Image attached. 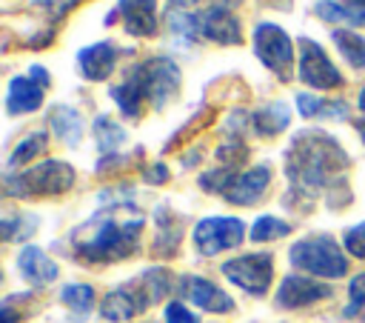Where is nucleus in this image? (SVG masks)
<instances>
[{
    "label": "nucleus",
    "mask_w": 365,
    "mask_h": 323,
    "mask_svg": "<svg viewBox=\"0 0 365 323\" xmlns=\"http://www.w3.org/2000/svg\"><path fill=\"white\" fill-rule=\"evenodd\" d=\"M143 229V214L131 206H111L86 220L74 234V254L86 263H108L123 260L137 249Z\"/></svg>",
    "instance_id": "nucleus-1"
},
{
    "label": "nucleus",
    "mask_w": 365,
    "mask_h": 323,
    "mask_svg": "<svg viewBox=\"0 0 365 323\" xmlns=\"http://www.w3.org/2000/svg\"><path fill=\"white\" fill-rule=\"evenodd\" d=\"M345 166V151L336 146L334 137L322 131H302L291 143L288 151V174L294 183L305 189H319L328 183L334 172Z\"/></svg>",
    "instance_id": "nucleus-2"
},
{
    "label": "nucleus",
    "mask_w": 365,
    "mask_h": 323,
    "mask_svg": "<svg viewBox=\"0 0 365 323\" xmlns=\"http://www.w3.org/2000/svg\"><path fill=\"white\" fill-rule=\"evenodd\" d=\"M291 263L317 277H342L348 272V260H345L339 243L328 234H314V237L297 240L291 246Z\"/></svg>",
    "instance_id": "nucleus-3"
},
{
    "label": "nucleus",
    "mask_w": 365,
    "mask_h": 323,
    "mask_svg": "<svg viewBox=\"0 0 365 323\" xmlns=\"http://www.w3.org/2000/svg\"><path fill=\"white\" fill-rule=\"evenodd\" d=\"M74 183V169L63 160H46L37 163L20 174L6 177V192L14 197H31V194H63Z\"/></svg>",
    "instance_id": "nucleus-4"
},
{
    "label": "nucleus",
    "mask_w": 365,
    "mask_h": 323,
    "mask_svg": "<svg viewBox=\"0 0 365 323\" xmlns=\"http://www.w3.org/2000/svg\"><path fill=\"white\" fill-rule=\"evenodd\" d=\"M128 80L137 83V89L143 91L145 100H151L154 109H163L180 89V69L171 57H151L145 63H140Z\"/></svg>",
    "instance_id": "nucleus-5"
},
{
    "label": "nucleus",
    "mask_w": 365,
    "mask_h": 323,
    "mask_svg": "<svg viewBox=\"0 0 365 323\" xmlns=\"http://www.w3.org/2000/svg\"><path fill=\"white\" fill-rule=\"evenodd\" d=\"M254 54L279 80H291L294 77V43L279 26L259 23L254 29Z\"/></svg>",
    "instance_id": "nucleus-6"
},
{
    "label": "nucleus",
    "mask_w": 365,
    "mask_h": 323,
    "mask_svg": "<svg viewBox=\"0 0 365 323\" xmlns=\"http://www.w3.org/2000/svg\"><path fill=\"white\" fill-rule=\"evenodd\" d=\"M245 240V223L237 217H205L194 226V246L200 254L211 257L225 249H237Z\"/></svg>",
    "instance_id": "nucleus-7"
},
{
    "label": "nucleus",
    "mask_w": 365,
    "mask_h": 323,
    "mask_svg": "<svg viewBox=\"0 0 365 323\" xmlns=\"http://www.w3.org/2000/svg\"><path fill=\"white\" fill-rule=\"evenodd\" d=\"M222 274L237 283L240 289L251 292V294H265L271 286V274H274V257L265 252L257 254H242L234 260L222 263Z\"/></svg>",
    "instance_id": "nucleus-8"
},
{
    "label": "nucleus",
    "mask_w": 365,
    "mask_h": 323,
    "mask_svg": "<svg viewBox=\"0 0 365 323\" xmlns=\"http://www.w3.org/2000/svg\"><path fill=\"white\" fill-rule=\"evenodd\" d=\"M299 80L308 83L311 89H336L342 83V74L325 54V49L308 37H299Z\"/></svg>",
    "instance_id": "nucleus-9"
},
{
    "label": "nucleus",
    "mask_w": 365,
    "mask_h": 323,
    "mask_svg": "<svg viewBox=\"0 0 365 323\" xmlns=\"http://www.w3.org/2000/svg\"><path fill=\"white\" fill-rule=\"evenodd\" d=\"M194 20H197V37H202V40H214L222 46H237L242 40L240 23L225 6H211L205 11H194Z\"/></svg>",
    "instance_id": "nucleus-10"
},
{
    "label": "nucleus",
    "mask_w": 365,
    "mask_h": 323,
    "mask_svg": "<svg viewBox=\"0 0 365 323\" xmlns=\"http://www.w3.org/2000/svg\"><path fill=\"white\" fill-rule=\"evenodd\" d=\"M148 303H151V300H148V294H145L143 280H140V283L134 280V283H128V286H120V289L108 292V294L103 297V303H100V314H103L106 320H111V323H120V320H128V317H134L137 312H143Z\"/></svg>",
    "instance_id": "nucleus-11"
},
{
    "label": "nucleus",
    "mask_w": 365,
    "mask_h": 323,
    "mask_svg": "<svg viewBox=\"0 0 365 323\" xmlns=\"http://www.w3.org/2000/svg\"><path fill=\"white\" fill-rule=\"evenodd\" d=\"M325 297H331V289L305 274H288L277 289V306H282V309H302V306L325 300Z\"/></svg>",
    "instance_id": "nucleus-12"
},
{
    "label": "nucleus",
    "mask_w": 365,
    "mask_h": 323,
    "mask_svg": "<svg viewBox=\"0 0 365 323\" xmlns=\"http://www.w3.org/2000/svg\"><path fill=\"white\" fill-rule=\"evenodd\" d=\"M123 17V26L134 37H151L157 31V0H120L117 11L108 14V23Z\"/></svg>",
    "instance_id": "nucleus-13"
},
{
    "label": "nucleus",
    "mask_w": 365,
    "mask_h": 323,
    "mask_svg": "<svg viewBox=\"0 0 365 323\" xmlns=\"http://www.w3.org/2000/svg\"><path fill=\"white\" fill-rule=\"evenodd\" d=\"M268 183H271V169L268 166H254V169L234 177V183L225 192V200L234 203V206H251L262 197Z\"/></svg>",
    "instance_id": "nucleus-14"
},
{
    "label": "nucleus",
    "mask_w": 365,
    "mask_h": 323,
    "mask_svg": "<svg viewBox=\"0 0 365 323\" xmlns=\"http://www.w3.org/2000/svg\"><path fill=\"white\" fill-rule=\"evenodd\" d=\"M182 292H185V297H188L194 306H200V309H205V312L225 314V312L234 309V300H231L220 286H214V283L205 280V277H182Z\"/></svg>",
    "instance_id": "nucleus-15"
},
{
    "label": "nucleus",
    "mask_w": 365,
    "mask_h": 323,
    "mask_svg": "<svg viewBox=\"0 0 365 323\" xmlns=\"http://www.w3.org/2000/svg\"><path fill=\"white\" fill-rule=\"evenodd\" d=\"M43 89L31 74H20L9 80V91H6V111L9 114H29L34 109H40L43 103Z\"/></svg>",
    "instance_id": "nucleus-16"
},
{
    "label": "nucleus",
    "mask_w": 365,
    "mask_h": 323,
    "mask_svg": "<svg viewBox=\"0 0 365 323\" xmlns=\"http://www.w3.org/2000/svg\"><path fill=\"white\" fill-rule=\"evenodd\" d=\"M17 269H20V274H23L31 286H48V283H54L57 274H60L57 263H54L43 249H37V246L20 249V254H17Z\"/></svg>",
    "instance_id": "nucleus-17"
},
{
    "label": "nucleus",
    "mask_w": 365,
    "mask_h": 323,
    "mask_svg": "<svg viewBox=\"0 0 365 323\" xmlns=\"http://www.w3.org/2000/svg\"><path fill=\"white\" fill-rule=\"evenodd\" d=\"M77 66L86 80H106L117 66V46L108 40L94 43L77 54Z\"/></svg>",
    "instance_id": "nucleus-18"
},
{
    "label": "nucleus",
    "mask_w": 365,
    "mask_h": 323,
    "mask_svg": "<svg viewBox=\"0 0 365 323\" xmlns=\"http://www.w3.org/2000/svg\"><path fill=\"white\" fill-rule=\"evenodd\" d=\"M317 17L328 23H348V26H365V0H319L317 3Z\"/></svg>",
    "instance_id": "nucleus-19"
},
{
    "label": "nucleus",
    "mask_w": 365,
    "mask_h": 323,
    "mask_svg": "<svg viewBox=\"0 0 365 323\" xmlns=\"http://www.w3.org/2000/svg\"><path fill=\"white\" fill-rule=\"evenodd\" d=\"M48 123H51V131L66 143V146H77L80 137H83V117L77 109L71 106H54L48 111Z\"/></svg>",
    "instance_id": "nucleus-20"
},
{
    "label": "nucleus",
    "mask_w": 365,
    "mask_h": 323,
    "mask_svg": "<svg viewBox=\"0 0 365 323\" xmlns=\"http://www.w3.org/2000/svg\"><path fill=\"white\" fill-rule=\"evenodd\" d=\"M251 123H254V129L259 134H279L291 123V111H288V106L282 100H274V103L262 106L259 111H254Z\"/></svg>",
    "instance_id": "nucleus-21"
},
{
    "label": "nucleus",
    "mask_w": 365,
    "mask_h": 323,
    "mask_svg": "<svg viewBox=\"0 0 365 323\" xmlns=\"http://www.w3.org/2000/svg\"><path fill=\"white\" fill-rule=\"evenodd\" d=\"M331 37H334L336 49L342 51V57H345L354 69H365V37H362V34L336 29V31H331Z\"/></svg>",
    "instance_id": "nucleus-22"
},
{
    "label": "nucleus",
    "mask_w": 365,
    "mask_h": 323,
    "mask_svg": "<svg viewBox=\"0 0 365 323\" xmlns=\"http://www.w3.org/2000/svg\"><path fill=\"white\" fill-rule=\"evenodd\" d=\"M111 97H114V103L120 106V111H123L125 117H137V114H140V103L145 100L143 91L137 89V83L128 80V77L111 89Z\"/></svg>",
    "instance_id": "nucleus-23"
},
{
    "label": "nucleus",
    "mask_w": 365,
    "mask_h": 323,
    "mask_svg": "<svg viewBox=\"0 0 365 323\" xmlns=\"http://www.w3.org/2000/svg\"><path fill=\"white\" fill-rule=\"evenodd\" d=\"M94 137H97L100 151H114V149H120V146H123L125 131H123V126H120V123H114L111 117L100 114V117L94 120Z\"/></svg>",
    "instance_id": "nucleus-24"
},
{
    "label": "nucleus",
    "mask_w": 365,
    "mask_h": 323,
    "mask_svg": "<svg viewBox=\"0 0 365 323\" xmlns=\"http://www.w3.org/2000/svg\"><path fill=\"white\" fill-rule=\"evenodd\" d=\"M46 140H48V137H46V131H34V134L23 137V140L17 143V149L11 151V157H9V169H17V166H23V163L34 160L37 154H43Z\"/></svg>",
    "instance_id": "nucleus-25"
},
{
    "label": "nucleus",
    "mask_w": 365,
    "mask_h": 323,
    "mask_svg": "<svg viewBox=\"0 0 365 323\" xmlns=\"http://www.w3.org/2000/svg\"><path fill=\"white\" fill-rule=\"evenodd\" d=\"M157 223H160V232H157V252L174 254V249H177V243H180V234H182L180 223H177L165 209H163V214L157 212Z\"/></svg>",
    "instance_id": "nucleus-26"
},
{
    "label": "nucleus",
    "mask_w": 365,
    "mask_h": 323,
    "mask_svg": "<svg viewBox=\"0 0 365 323\" xmlns=\"http://www.w3.org/2000/svg\"><path fill=\"white\" fill-rule=\"evenodd\" d=\"M60 300H63L68 309H74L77 314H86V312H91V306H94V289L86 286V283H68V286H63Z\"/></svg>",
    "instance_id": "nucleus-27"
},
{
    "label": "nucleus",
    "mask_w": 365,
    "mask_h": 323,
    "mask_svg": "<svg viewBox=\"0 0 365 323\" xmlns=\"http://www.w3.org/2000/svg\"><path fill=\"white\" fill-rule=\"evenodd\" d=\"M288 232H291V226H288L285 220H279V217H274V214H262V217H257V223L251 226V240H257V243L279 240V237H285Z\"/></svg>",
    "instance_id": "nucleus-28"
},
{
    "label": "nucleus",
    "mask_w": 365,
    "mask_h": 323,
    "mask_svg": "<svg viewBox=\"0 0 365 323\" xmlns=\"http://www.w3.org/2000/svg\"><path fill=\"white\" fill-rule=\"evenodd\" d=\"M37 220L31 214H17V217H6L3 220V237L6 240H17V237H29L34 232Z\"/></svg>",
    "instance_id": "nucleus-29"
},
{
    "label": "nucleus",
    "mask_w": 365,
    "mask_h": 323,
    "mask_svg": "<svg viewBox=\"0 0 365 323\" xmlns=\"http://www.w3.org/2000/svg\"><path fill=\"white\" fill-rule=\"evenodd\" d=\"M365 306V272L356 274L348 286V306H345V317H354L359 309Z\"/></svg>",
    "instance_id": "nucleus-30"
},
{
    "label": "nucleus",
    "mask_w": 365,
    "mask_h": 323,
    "mask_svg": "<svg viewBox=\"0 0 365 323\" xmlns=\"http://www.w3.org/2000/svg\"><path fill=\"white\" fill-rule=\"evenodd\" d=\"M345 249L354 257H365V223H356L354 229L345 232Z\"/></svg>",
    "instance_id": "nucleus-31"
},
{
    "label": "nucleus",
    "mask_w": 365,
    "mask_h": 323,
    "mask_svg": "<svg viewBox=\"0 0 365 323\" xmlns=\"http://www.w3.org/2000/svg\"><path fill=\"white\" fill-rule=\"evenodd\" d=\"M297 109H299L302 117H314V114H322V111H325V103H322L319 97L308 94V91H299V94H297Z\"/></svg>",
    "instance_id": "nucleus-32"
},
{
    "label": "nucleus",
    "mask_w": 365,
    "mask_h": 323,
    "mask_svg": "<svg viewBox=\"0 0 365 323\" xmlns=\"http://www.w3.org/2000/svg\"><path fill=\"white\" fill-rule=\"evenodd\" d=\"M165 323H200L194 312H188L182 303H168L165 306Z\"/></svg>",
    "instance_id": "nucleus-33"
},
{
    "label": "nucleus",
    "mask_w": 365,
    "mask_h": 323,
    "mask_svg": "<svg viewBox=\"0 0 365 323\" xmlns=\"http://www.w3.org/2000/svg\"><path fill=\"white\" fill-rule=\"evenodd\" d=\"M74 3H80V0H34V6H46L48 9V14L57 20V17H63L66 11H71V6ZM43 9V11H46Z\"/></svg>",
    "instance_id": "nucleus-34"
},
{
    "label": "nucleus",
    "mask_w": 365,
    "mask_h": 323,
    "mask_svg": "<svg viewBox=\"0 0 365 323\" xmlns=\"http://www.w3.org/2000/svg\"><path fill=\"white\" fill-rule=\"evenodd\" d=\"M145 180L148 183H165L168 180V169L163 163H157V166H151V172H145Z\"/></svg>",
    "instance_id": "nucleus-35"
},
{
    "label": "nucleus",
    "mask_w": 365,
    "mask_h": 323,
    "mask_svg": "<svg viewBox=\"0 0 365 323\" xmlns=\"http://www.w3.org/2000/svg\"><path fill=\"white\" fill-rule=\"evenodd\" d=\"M29 74H31L40 86H48V71H46L43 66H31V69H29Z\"/></svg>",
    "instance_id": "nucleus-36"
},
{
    "label": "nucleus",
    "mask_w": 365,
    "mask_h": 323,
    "mask_svg": "<svg viewBox=\"0 0 365 323\" xmlns=\"http://www.w3.org/2000/svg\"><path fill=\"white\" fill-rule=\"evenodd\" d=\"M359 109H362V114H365V89L359 91Z\"/></svg>",
    "instance_id": "nucleus-37"
},
{
    "label": "nucleus",
    "mask_w": 365,
    "mask_h": 323,
    "mask_svg": "<svg viewBox=\"0 0 365 323\" xmlns=\"http://www.w3.org/2000/svg\"><path fill=\"white\" fill-rule=\"evenodd\" d=\"M359 131H362V140H365V123H362V126H359Z\"/></svg>",
    "instance_id": "nucleus-38"
}]
</instances>
